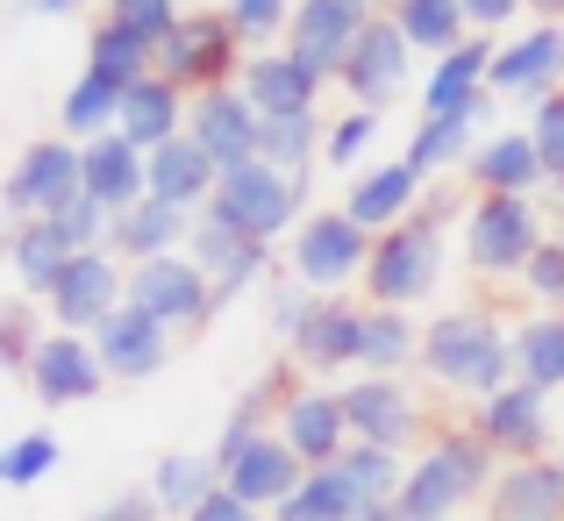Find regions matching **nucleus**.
<instances>
[{
  "instance_id": "f257e3e1",
  "label": "nucleus",
  "mask_w": 564,
  "mask_h": 521,
  "mask_svg": "<svg viewBox=\"0 0 564 521\" xmlns=\"http://www.w3.org/2000/svg\"><path fill=\"white\" fill-rule=\"evenodd\" d=\"M494 479H500L494 443H486L479 428H443V436L408 465L393 521H465V508H479Z\"/></svg>"
},
{
  "instance_id": "f03ea898",
  "label": "nucleus",
  "mask_w": 564,
  "mask_h": 521,
  "mask_svg": "<svg viewBox=\"0 0 564 521\" xmlns=\"http://www.w3.org/2000/svg\"><path fill=\"white\" fill-rule=\"evenodd\" d=\"M443 215H451V193H429L400 229L372 236V264H365L372 307H414V301H429V293L443 286V264H451Z\"/></svg>"
},
{
  "instance_id": "7ed1b4c3",
  "label": "nucleus",
  "mask_w": 564,
  "mask_h": 521,
  "mask_svg": "<svg viewBox=\"0 0 564 521\" xmlns=\"http://www.w3.org/2000/svg\"><path fill=\"white\" fill-rule=\"evenodd\" d=\"M422 371L443 386V393H500L514 379V350H508V329L479 307H457V315L429 322L422 329Z\"/></svg>"
},
{
  "instance_id": "20e7f679",
  "label": "nucleus",
  "mask_w": 564,
  "mask_h": 521,
  "mask_svg": "<svg viewBox=\"0 0 564 521\" xmlns=\"http://www.w3.org/2000/svg\"><path fill=\"white\" fill-rule=\"evenodd\" d=\"M243 36L229 29V14L221 8H186L180 22H172V36L158 43L151 72L158 79H172L186 100L215 94V86H236V72H243Z\"/></svg>"
},
{
  "instance_id": "39448f33",
  "label": "nucleus",
  "mask_w": 564,
  "mask_h": 521,
  "mask_svg": "<svg viewBox=\"0 0 564 521\" xmlns=\"http://www.w3.org/2000/svg\"><path fill=\"white\" fill-rule=\"evenodd\" d=\"M207 221H229V229L258 236V243H279L307 221V172H272V165H236L221 172L215 200L200 207Z\"/></svg>"
},
{
  "instance_id": "423d86ee",
  "label": "nucleus",
  "mask_w": 564,
  "mask_h": 521,
  "mask_svg": "<svg viewBox=\"0 0 564 521\" xmlns=\"http://www.w3.org/2000/svg\"><path fill=\"white\" fill-rule=\"evenodd\" d=\"M543 207L522 193H479L465 207V264L486 279H522L529 258L543 250Z\"/></svg>"
},
{
  "instance_id": "0eeeda50",
  "label": "nucleus",
  "mask_w": 564,
  "mask_h": 521,
  "mask_svg": "<svg viewBox=\"0 0 564 521\" xmlns=\"http://www.w3.org/2000/svg\"><path fill=\"white\" fill-rule=\"evenodd\" d=\"M286 258H293V279L315 293H350L365 286V264H372V229L344 215V207H322L307 215L301 229L286 236Z\"/></svg>"
},
{
  "instance_id": "6e6552de",
  "label": "nucleus",
  "mask_w": 564,
  "mask_h": 521,
  "mask_svg": "<svg viewBox=\"0 0 564 521\" xmlns=\"http://www.w3.org/2000/svg\"><path fill=\"white\" fill-rule=\"evenodd\" d=\"M129 307H143V315L172 336H193V329L215 322V279H207L186 250H172V258L129 264Z\"/></svg>"
},
{
  "instance_id": "1a4fd4ad",
  "label": "nucleus",
  "mask_w": 564,
  "mask_h": 521,
  "mask_svg": "<svg viewBox=\"0 0 564 521\" xmlns=\"http://www.w3.org/2000/svg\"><path fill=\"white\" fill-rule=\"evenodd\" d=\"M122 301H129V264L115 258V250H72L57 286L43 293V315H51V329L94 336Z\"/></svg>"
},
{
  "instance_id": "9d476101",
  "label": "nucleus",
  "mask_w": 564,
  "mask_h": 521,
  "mask_svg": "<svg viewBox=\"0 0 564 521\" xmlns=\"http://www.w3.org/2000/svg\"><path fill=\"white\" fill-rule=\"evenodd\" d=\"M79 193H86V158H79L72 137H36L8 165V178H0V207H8V215H29V221L57 215V207L79 200Z\"/></svg>"
},
{
  "instance_id": "9b49d317",
  "label": "nucleus",
  "mask_w": 564,
  "mask_h": 521,
  "mask_svg": "<svg viewBox=\"0 0 564 521\" xmlns=\"http://www.w3.org/2000/svg\"><path fill=\"white\" fill-rule=\"evenodd\" d=\"M336 86H344L358 108H372V115L393 108V100L414 86V51L393 29V14H372V22L358 29V43H350L344 65H336Z\"/></svg>"
},
{
  "instance_id": "f8f14e48",
  "label": "nucleus",
  "mask_w": 564,
  "mask_h": 521,
  "mask_svg": "<svg viewBox=\"0 0 564 521\" xmlns=\"http://www.w3.org/2000/svg\"><path fill=\"white\" fill-rule=\"evenodd\" d=\"M471 428L494 443L500 465H522V457H551V393H543V386H529V379H508L500 393H486V400H479Z\"/></svg>"
},
{
  "instance_id": "ddd939ff",
  "label": "nucleus",
  "mask_w": 564,
  "mask_h": 521,
  "mask_svg": "<svg viewBox=\"0 0 564 521\" xmlns=\"http://www.w3.org/2000/svg\"><path fill=\"white\" fill-rule=\"evenodd\" d=\"M336 393H344V428H350V443H379V451H414V436H422V400H414L400 379L358 371V379L336 386Z\"/></svg>"
},
{
  "instance_id": "4468645a",
  "label": "nucleus",
  "mask_w": 564,
  "mask_h": 521,
  "mask_svg": "<svg viewBox=\"0 0 564 521\" xmlns=\"http://www.w3.org/2000/svg\"><path fill=\"white\" fill-rule=\"evenodd\" d=\"M22 386L43 400V408H86V400H100V386H108V371H100L94 357V336H72V329H51L29 357Z\"/></svg>"
},
{
  "instance_id": "2eb2a0df",
  "label": "nucleus",
  "mask_w": 564,
  "mask_h": 521,
  "mask_svg": "<svg viewBox=\"0 0 564 521\" xmlns=\"http://www.w3.org/2000/svg\"><path fill=\"white\" fill-rule=\"evenodd\" d=\"M186 258L200 264L207 279H215V307H229L236 293H250L258 279H272V243H258V236L229 229V221H207V215H193Z\"/></svg>"
},
{
  "instance_id": "dca6fc26",
  "label": "nucleus",
  "mask_w": 564,
  "mask_h": 521,
  "mask_svg": "<svg viewBox=\"0 0 564 521\" xmlns=\"http://www.w3.org/2000/svg\"><path fill=\"white\" fill-rule=\"evenodd\" d=\"M258 129L264 115L243 100V86H215L186 108V137L215 158V172H236V165H258Z\"/></svg>"
},
{
  "instance_id": "f3484780",
  "label": "nucleus",
  "mask_w": 564,
  "mask_h": 521,
  "mask_svg": "<svg viewBox=\"0 0 564 521\" xmlns=\"http://www.w3.org/2000/svg\"><path fill=\"white\" fill-rule=\"evenodd\" d=\"M494 100H551L557 86H564V29L557 22H536V29H522L514 43H500L494 51Z\"/></svg>"
},
{
  "instance_id": "a211bd4d",
  "label": "nucleus",
  "mask_w": 564,
  "mask_h": 521,
  "mask_svg": "<svg viewBox=\"0 0 564 521\" xmlns=\"http://www.w3.org/2000/svg\"><path fill=\"white\" fill-rule=\"evenodd\" d=\"M279 436H286V451L301 457L307 471L315 465H336V457L350 451V428H344V393L336 386H293L286 400H279Z\"/></svg>"
},
{
  "instance_id": "6ab92c4d",
  "label": "nucleus",
  "mask_w": 564,
  "mask_h": 521,
  "mask_svg": "<svg viewBox=\"0 0 564 521\" xmlns=\"http://www.w3.org/2000/svg\"><path fill=\"white\" fill-rule=\"evenodd\" d=\"M172 344H180V336L158 329V322L143 315V307H129V301L94 329V357H100V371H108L115 386H143V379H158V371H165V357H172Z\"/></svg>"
},
{
  "instance_id": "aec40b11",
  "label": "nucleus",
  "mask_w": 564,
  "mask_h": 521,
  "mask_svg": "<svg viewBox=\"0 0 564 521\" xmlns=\"http://www.w3.org/2000/svg\"><path fill=\"white\" fill-rule=\"evenodd\" d=\"M372 22L365 0H293V22H286V51L301 65H315L322 79H336L344 51L358 43V29Z\"/></svg>"
},
{
  "instance_id": "412c9836",
  "label": "nucleus",
  "mask_w": 564,
  "mask_h": 521,
  "mask_svg": "<svg viewBox=\"0 0 564 521\" xmlns=\"http://www.w3.org/2000/svg\"><path fill=\"white\" fill-rule=\"evenodd\" d=\"M429 200V178L408 165V158H393V165H365V172H350V186H344V215L358 221V229H400V221L414 215V207Z\"/></svg>"
},
{
  "instance_id": "4be33fe9",
  "label": "nucleus",
  "mask_w": 564,
  "mask_h": 521,
  "mask_svg": "<svg viewBox=\"0 0 564 521\" xmlns=\"http://www.w3.org/2000/svg\"><path fill=\"white\" fill-rule=\"evenodd\" d=\"M236 86H243V100L258 115H322V86L329 79L315 65H301L293 51H250Z\"/></svg>"
},
{
  "instance_id": "5701e85b",
  "label": "nucleus",
  "mask_w": 564,
  "mask_h": 521,
  "mask_svg": "<svg viewBox=\"0 0 564 521\" xmlns=\"http://www.w3.org/2000/svg\"><path fill=\"white\" fill-rule=\"evenodd\" d=\"M286 350L301 371H358L365 365V307L344 301V293H322V307L307 315V329Z\"/></svg>"
},
{
  "instance_id": "b1692460",
  "label": "nucleus",
  "mask_w": 564,
  "mask_h": 521,
  "mask_svg": "<svg viewBox=\"0 0 564 521\" xmlns=\"http://www.w3.org/2000/svg\"><path fill=\"white\" fill-rule=\"evenodd\" d=\"M486 521H564V465L557 457H522L500 465V479L486 486Z\"/></svg>"
},
{
  "instance_id": "393cba45",
  "label": "nucleus",
  "mask_w": 564,
  "mask_h": 521,
  "mask_svg": "<svg viewBox=\"0 0 564 521\" xmlns=\"http://www.w3.org/2000/svg\"><path fill=\"white\" fill-rule=\"evenodd\" d=\"M494 51L500 43L494 36H479L471 29L457 51H443L436 65H429V79H422V115H457V108H479V100H494Z\"/></svg>"
},
{
  "instance_id": "a878e982",
  "label": "nucleus",
  "mask_w": 564,
  "mask_h": 521,
  "mask_svg": "<svg viewBox=\"0 0 564 521\" xmlns=\"http://www.w3.org/2000/svg\"><path fill=\"white\" fill-rule=\"evenodd\" d=\"M79 158H86V200H100L108 215H122V207H137L151 193V151H137L122 129L79 143Z\"/></svg>"
},
{
  "instance_id": "bb28decb",
  "label": "nucleus",
  "mask_w": 564,
  "mask_h": 521,
  "mask_svg": "<svg viewBox=\"0 0 564 521\" xmlns=\"http://www.w3.org/2000/svg\"><path fill=\"white\" fill-rule=\"evenodd\" d=\"M465 178L479 193H522V200H536V193L551 186V172H543L536 137H529V129H494V137H479Z\"/></svg>"
},
{
  "instance_id": "cd10ccee",
  "label": "nucleus",
  "mask_w": 564,
  "mask_h": 521,
  "mask_svg": "<svg viewBox=\"0 0 564 521\" xmlns=\"http://www.w3.org/2000/svg\"><path fill=\"white\" fill-rule=\"evenodd\" d=\"M494 115V100H479V108H457V115H422L414 122V137L400 143V158H408L422 178H443V172H465L471 151H479V122Z\"/></svg>"
},
{
  "instance_id": "c85d7f7f",
  "label": "nucleus",
  "mask_w": 564,
  "mask_h": 521,
  "mask_svg": "<svg viewBox=\"0 0 564 521\" xmlns=\"http://www.w3.org/2000/svg\"><path fill=\"white\" fill-rule=\"evenodd\" d=\"M301 479H307V465L286 451V436H279V428H272V436H258L243 457H236V465H221V486H229L243 508H258V514H272Z\"/></svg>"
},
{
  "instance_id": "c756f323",
  "label": "nucleus",
  "mask_w": 564,
  "mask_h": 521,
  "mask_svg": "<svg viewBox=\"0 0 564 521\" xmlns=\"http://www.w3.org/2000/svg\"><path fill=\"white\" fill-rule=\"evenodd\" d=\"M186 236H193V215H186V207H172V200H151V193L108 221V250L122 264L172 258V250H186Z\"/></svg>"
},
{
  "instance_id": "7c9ffc66",
  "label": "nucleus",
  "mask_w": 564,
  "mask_h": 521,
  "mask_svg": "<svg viewBox=\"0 0 564 521\" xmlns=\"http://www.w3.org/2000/svg\"><path fill=\"white\" fill-rule=\"evenodd\" d=\"M186 108H193V100H186L172 79L143 72V79L122 94V115H115V129H122V137L137 143V151H158V143L186 137Z\"/></svg>"
},
{
  "instance_id": "2f4dec72",
  "label": "nucleus",
  "mask_w": 564,
  "mask_h": 521,
  "mask_svg": "<svg viewBox=\"0 0 564 521\" xmlns=\"http://www.w3.org/2000/svg\"><path fill=\"white\" fill-rule=\"evenodd\" d=\"M0 258H8V272H14V293H29V301H43V293L57 286V272H65V236L51 229V221H29V215H14L8 229H0Z\"/></svg>"
},
{
  "instance_id": "473e14b6",
  "label": "nucleus",
  "mask_w": 564,
  "mask_h": 521,
  "mask_svg": "<svg viewBox=\"0 0 564 521\" xmlns=\"http://www.w3.org/2000/svg\"><path fill=\"white\" fill-rule=\"evenodd\" d=\"M215 186H221V172L193 137H172V143L151 151V200H172V207H186V215H200V207L215 200Z\"/></svg>"
},
{
  "instance_id": "72a5a7b5",
  "label": "nucleus",
  "mask_w": 564,
  "mask_h": 521,
  "mask_svg": "<svg viewBox=\"0 0 564 521\" xmlns=\"http://www.w3.org/2000/svg\"><path fill=\"white\" fill-rule=\"evenodd\" d=\"M272 521H372V508H365V493H358V486H350L336 465H315V471H307V479L272 508Z\"/></svg>"
},
{
  "instance_id": "f704fd0d",
  "label": "nucleus",
  "mask_w": 564,
  "mask_h": 521,
  "mask_svg": "<svg viewBox=\"0 0 564 521\" xmlns=\"http://www.w3.org/2000/svg\"><path fill=\"white\" fill-rule=\"evenodd\" d=\"M122 94H129L122 79H108V72L79 65V79H72V86H65V100H57V129H65L72 143L108 137V129H115V115H122Z\"/></svg>"
},
{
  "instance_id": "c9c22d12",
  "label": "nucleus",
  "mask_w": 564,
  "mask_h": 521,
  "mask_svg": "<svg viewBox=\"0 0 564 521\" xmlns=\"http://www.w3.org/2000/svg\"><path fill=\"white\" fill-rule=\"evenodd\" d=\"M215 486H221V465H215V457H200V451H165L151 465V500L172 521H186L207 493H215Z\"/></svg>"
},
{
  "instance_id": "e433bc0d",
  "label": "nucleus",
  "mask_w": 564,
  "mask_h": 521,
  "mask_svg": "<svg viewBox=\"0 0 564 521\" xmlns=\"http://www.w3.org/2000/svg\"><path fill=\"white\" fill-rule=\"evenodd\" d=\"M508 350H514V379L557 393L564 386V315H529L508 329Z\"/></svg>"
},
{
  "instance_id": "4c0bfd02",
  "label": "nucleus",
  "mask_w": 564,
  "mask_h": 521,
  "mask_svg": "<svg viewBox=\"0 0 564 521\" xmlns=\"http://www.w3.org/2000/svg\"><path fill=\"white\" fill-rule=\"evenodd\" d=\"M393 29L408 36V51H429V57H443V51H457V43L471 36V22H465V0H393Z\"/></svg>"
},
{
  "instance_id": "58836bf2",
  "label": "nucleus",
  "mask_w": 564,
  "mask_h": 521,
  "mask_svg": "<svg viewBox=\"0 0 564 521\" xmlns=\"http://www.w3.org/2000/svg\"><path fill=\"white\" fill-rule=\"evenodd\" d=\"M408 365H422V329L408 322V307H365V365L379 379H400Z\"/></svg>"
},
{
  "instance_id": "ea45409f",
  "label": "nucleus",
  "mask_w": 564,
  "mask_h": 521,
  "mask_svg": "<svg viewBox=\"0 0 564 521\" xmlns=\"http://www.w3.org/2000/svg\"><path fill=\"white\" fill-rule=\"evenodd\" d=\"M322 115H264L258 129V165L272 172H315L322 165Z\"/></svg>"
},
{
  "instance_id": "a19ab883",
  "label": "nucleus",
  "mask_w": 564,
  "mask_h": 521,
  "mask_svg": "<svg viewBox=\"0 0 564 521\" xmlns=\"http://www.w3.org/2000/svg\"><path fill=\"white\" fill-rule=\"evenodd\" d=\"M408 465H414V457H400V451H379V443H350V451L336 457V471H344V479L365 493V508H372V514L400 500V486H408Z\"/></svg>"
},
{
  "instance_id": "79ce46f5",
  "label": "nucleus",
  "mask_w": 564,
  "mask_h": 521,
  "mask_svg": "<svg viewBox=\"0 0 564 521\" xmlns=\"http://www.w3.org/2000/svg\"><path fill=\"white\" fill-rule=\"evenodd\" d=\"M57 465H65V443H57L51 428H22L14 443H0V486H8V493H36Z\"/></svg>"
},
{
  "instance_id": "37998d69",
  "label": "nucleus",
  "mask_w": 564,
  "mask_h": 521,
  "mask_svg": "<svg viewBox=\"0 0 564 521\" xmlns=\"http://www.w3.org/2000/svg\"><path fill=\"white\" fill-rule=\"evenodd\" d=\"M43 336H51V322L36 315V301H29V293H0V371L22 379Z\"/></svg>"
},
{
  "instance_id": "c03bdc74",
  "label": "nucleus",
  "mask_w": 564,
  "mask_h": 521,
  "mask_svg": "<svg viewBox=\"0 0 564 521\" xmlns=\"http://www.w3.org/2000/svg\"><path fill=\"white\" fill-rule=\"evenodd\" d=\"M86 65L94 72H108V79H122V86H137L143 72H151V51H143L129 29H115L108 14L94 22V36H86Z\"/></svg>"
},
{
  "instance_id": "a18cd8bd",
  "label": "nucleus",
  "mask_w": 564,
  "mask_h": 521,
  "mask_svg": "<svg viewBox=\"0 0 564 521\" xmlns=\"http://www.w3.org/2000/svg\"><path fill=\"white\" fill-rule=\"evenodd\" d=\"M379 143V115L372 108H344L329 129H322V165L344 172V165H365V151Z\"/></svg>"
},
{
  "instance_id": "49530a36",
  "label": "nucleus",
  "mask_w": 564,
  "mask_h": 521,
  "mask_svg": "<svg viewBox=\"0 0 564 521\" xmlns=\"http://www.w3.org/2000/svg\"><path fill=\"white\" fill-rule=\"evenodd\" d=\"M221 14H229V29L243 36V51H272L293 22V0H221Z\"/></svg>"
},
{
  "instance_id": "de8ad7c7",
  "label": "nucleus",
  "mask_w": 564,
  "mask_h": 521,
  "mask_svg": "<svg viewBox=\"0 0 564 521\" xmlns=\"http://www.w3.org/2000/svg\"><path fill=\"white\" fill-rule=\"evenodd\" d=\"M180 14H186L180 0H108V22L129 29V36H137L151 57H158V43L172 36V22H180Z\"/></svg>"
},
{
  "instance_id": "09e8293b",
  "label": "nucleus",
  "mask_w": 564,
  "mask_h": 521,
  "mask_svg": "<svg viewBox=\"0 0 564 521\" xmlns=\"http://www.w3.org/2000/svg\"><path fill=\"white\" fill-rule=\"evenodd\" d=\"M43 221L65 236V250H108V221H115V215H108L100 200H86V193H79V200H65L57 215H43Z\"/></svg>"
},
{
  "instance_id": "8fccbe9b",
  "label": "nucleus",
  "mask_w": 564,
  "mask_h": 521,
  "mask_svg": "<svg viewBox=\"0 0 564 521\" xmlns=\"http://www.w3.org/2000/svg\"><path fill=\"white\" fill-rule=\"evenodd\" d=\"M522 286L543 301V315H564V236H543V250L529 258Z\"/></svg>"
},
{
  "instance_id": "3c124183",
  "label": "nucleus",
  "mask_w": 564,
  "mask_h": 521,
  "mask_svg": "<svg viewBox=\"0 0 564 521\" xmlns=\"http://www.w3.org/2000/svg\"><path fill=\"white\" fill-rule=\"evenodd\" d=\"M529 137H536V158H543V172L564 178V86L551 100H536L529 108Z\"/></svg>"
},
{
  "instance_id": "603ef678",
  "label": "nucleus",
  "mask_w": 564,
  "mask_h": 521,
  "mask_svg": "<svg viewBox=\"0 0 564 521\" xmlns=\"http://www.w3.org/2000/svg\"><path fill=\"white\" fill-rule=\"evenodd\" d=\"M315 307H322L315 286H301V279H279V286H272V329L293 344V336L307 329V315H315Z\"/></svg>"
},
{
  "instance_id": "864d4df0",
  "label": "nucleus",
  "mask_w": 564,
  "mask_h": 521,
  "mask_svg": "<svg viewBox=\"0 0 564 521\" xmlns=\"http://www.w3.org/2000/svg\"><path fill=\"white\" fill-rule=\"evenodd\" d=\"M86 521H165V508L151 500V486H129V493H108Z\"/></svg>"
},
{
  "instance_id": "5fc2aeb1",
  "label": "nucleus",
  "mask_w": 564,
  "mask_h": 521,
  "mask_svg": "<svg viewBox=\"0 0 564 521\" xmlns=\"http://www.w3.org/2000/svg\"><path fill=\"white\" fill-rule=\"evenodd\" d=\"M186 521H272V514H258V508H243V500L229 493V486H215V493L200 500V508H193Z\"/></svg>"
},
{
  "instance_id": "6e6d98bb",
  "label": "nucleus",
  "mask_w": 564,
  "mask_h": 521,
  "mask_svg": "<svg viewBox=\"0 0 564 521\" xmlns=\"http://www.w3.org/2000/svg\"><path fill=\"white\" fill-rule=\"evenodd\" d=\"M514 8H529V0H465V22L479 29V36H494V29L514 22Z\"/></svg>"
},
{
  "instance_id": "4d7b16f0",
  "label": "nucleus",
  "mask_w": 564,
  "mask_h": 521,
  "mask_svg": "<svg viewBox=\"0 0 564 521\" xmlns=\"http://www.w3.org/2000/svg\"><path fill=\"white\" fill-rule=\"evenodd\" d=\"M22 14H72V8H86V0H14Z\"/></svg>"
},
{
  "instance_id": "13d9d810",
  "label": "nucleus",
  "mask_w": 564,
  "mask_h": 521,
  "mask_svg": "<svg viewBox=\"0 0 564 521\" xmlns=\"http://www.w3.org/2000/svg\"><path fill=\"white\" fill-rule=\"evenodd\" d=\"M529 8H536L543 22H557V14H564V0H529Z\"/></svg>"
}]
</instances>
